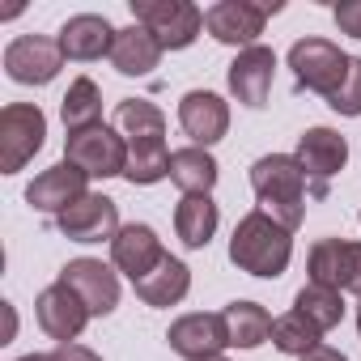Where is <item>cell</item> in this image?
Here are the masks:
<instances>
[{"label":"cell","instance_id":"obj_1","mask_svg":"<svg viewBox=\"0 0 361 361\" xmlns=\"http://www.w3.org/2000/svg\"><path fill=\"white\" fill-rule=\"evenodd\" d=\"M293 259V234L272 221L264 209L247 213L238 226H234V238H230V264L247 276H264V281H276L285 276Z\"/></svg>","mask_w":361,"mask_h":361},{"label":"cell","instance_id":"obj_2","mask_svg":"<svg viewBox=\"0 0 361 361\" xmlns=\"http://www.w3.org/2000/svg\"><path fill=\"white\" fill-rule=\"evenodd\" d=\"M251 188L259 209L281 221L289 234L306 221V170L289 153H268L251 166Z\"/></svg>","mask_w":361,"mask_h":361},{"label":"cell","instance_id":"obj_3","mask_svg":"<svg viewBox=\"0 0 361 361\" xmlns=\"http://www.w3.org/2000/svg\"><path fill=\"white\" fill-rule=\"evenodd\" d=\"M132 18L161 43V51H183L204 30V9L192 0H132Z\"/></svg>","mask_w":361,"mask_h":361},{"label":"cell","instance_id":"obj_4","mask_svg":"<svg viewBox=\"0 0 361 361\" xmlns=\"http://www.w3.org/2000/svg\"><path fill=\"white\" fill-rule=\"evenodd\" d=\"M348 64H353V56H344L331 39H298L289 47V68H293L298 90H310L323 98H331L344 85Z\"/></svg>","mask_w":361,"mask_h":361},{"label":"cell","instance_id":"obj_5","mask_svg":"<svg viewBox=\"0 0 361 361\" xmlns=\"http://www.w3.org/2000/svg\"><path fill=\"white\" fill-rule=\"evenodd\" d=\"M64 161H73L77 170H85L90 178H115L128 170V140L106 128V123H94V128H81V132H68L64 140Z\"/></svg>","mask_w":361,"mask_h":361},{"label":"cell","instance_id":"obj_6","mask_svg":"<svg viewBox=\"0 0 361 361\" xmlns=\"http://www.w3.org/2000/svg\"><path fill=\"white\" fill-rule=\"evenodd\" d=\"M43 136H47V115L35 102H9L0 111V170L18 174L43 149Z\"/></svg>","mask_w":361,"mask_h":361},{"label":"cell","instance_id":"obj_7","mask_svg":"<svg viewBox=\"0 0 361 361\" xmlns=\"http://www.w3.org/2000/svg\"><path fill=\"white\" fill-rule=\"evenodd\" d=\"M281 13V0H272V5H251V0H217V5L204 9V30L226 43V47H255V39L264 35V22Z\"/></svg>","mask_w":361,"mask_h":361},{"label":"cell","instance_id":"obj_8","mask_svg":"<svg viewBox=\"0 0 361 361\" xmlns=\"http://www.w3.org/2000/svg\"><path fill=\"white\" fill-rule=\"evenodd\" d=\"M306 272L314 285H327L336 293L361 298V243L348 238H319L306 255Z\"/></svg>","mask_w":361,"mask_h":361},{"label":"cell","instance_id":"obj_9","mask_svg":"<svg viewBox=\"0 0 361 361\" xmlns=\"http://www.w3.org/2000/svg\"><path fill=\"white\" fill-rule=\"evenodd\" d=\"M64 68V47L60 39H47V35H22L5 47V73L9 81L18 85H47L56 81Z\"/></svg>","mask_w":361,"mask_h":361},{"label":"cell","instance_id":"obj_10","mask_svg":"<svg viewBox=\"0 0 361 361\" xmlns=\"http://www.w3.org/2000/svg\"><path fill=\"white\" fill-rule=\"evenodd\" d=\"M293 157H298V166L310 178V196L323 200L327 196V178L340 174L344 161H348V140L340 132H331V128H306L298 136V153Z\"/></svg>","mask_w":361,"mask_h":361},{"label":"cell","instance_id":"obj_11","mask_svg":"<svg viewBox=\"0 0 361 361\" xmlns=\"http://www.w3.org/2000/svg\"><path fill=\"white\" fill-rule=\"evenodd\" d=\"M56 230L68 243H111L123 226H119V204L102 192H90L85 200H77L68 213L56 217Z\"/></svg>","mask_w":361,"mask_h":361},{"label":"cell","instance_id":"obj_12","mask_svg":"<svg viewBox=\"0 0 361 361\" xmlns=\"http://www.w3.org/2000/svg\"><path fill=\"white\" fill-rule=\"evenodd\" d=\"M35 319H39V327H43L56 344H73V340L85 331V323H90L94 314H90V306H85L64 281H56V285H47V289L39 293Z\"/></svg>","mask_w":361,"mask_h":361},{"label":"cell","instance_id":"obj_13","mask_svg":"<svg viewBox=\"0 0 361 361\" xmlns=\"http://www.w3.org/2000/svg\"><path fill=\"white\" fill-rule=\"evenodd\" d=\"M170 348L188 361H204V357H221V348L230 344V327H226V314H209V310H196V314H183L174 319L170 331H166Z\"/></svg>","mask_w":361,"mask_h":361},{"label":"cell","instance_id":"obj_14","mask_svg":"<svg viewBox=\"0 0 361 361\" xmlns=\"http://www.w3.org/2000/svg\"><path fill=\"white\" fill-rule=\"evenodd\" d=\"M56 281H64L90 306V314H98V319H106L119 306V276L102 259H68Z\"/></svg>","mask_w":361,"mask_h":361},{"label":"cell","instance_id":"obj_15","mask_svg":"<svg viewBox=\"0 0 361 361\" xmlns=\"http://www.w3.org/2000/svg\"><path fill=\"white\" fill-rule=\"evenodd\" d=\"M85 183H90V174L85 170H77L73 161H56V166H47L43 174H35V183L26 188V200L39 209V213H68L77 200H85L90 192H85Z\"/></svg>","mask_w":361,"mask_h":361},{"label":"cell","instance_id":"obj_16","mask_svg":"<svg viewBox=\"0 0 361 361\" xmlns=\"http://www.w3.org/2000/svg\"><path fill=\"white\" fill-rule=\"evenodd\" d=\"M272 77H276V51H272V47H259V43L247 47V51H238V60H234L230 73H226L230 94H234L243 106H251V111L268 106Z\"/></svg>","mask_w":361,"mask_h":361},{"label":"cell","instance_id":"obj_17","mask_svg":"<svg viewBox=\"0 0 361 361\" xmlns=\"http://www.w3.org/2000/svg\"><path fill=\"white\" fill-rule=\"evenodd\" d=\"M161 259H166V247H161L157 230L145 226V221H132V226H123V230L111 238V264H115L132 285H136L140 276H149Z\"/></svg>","mask_w":361,"mask_h":361},{"label":"cell","instance_id":"obj_18","mask_svg":"<svg viewBox=\"0 0 361 361\" xmlns=\"http://www.w3.org/2000/svg\"><path fill=\"white\" fill-rule=\"evenodd\" d=\"M178 123H183V132L192 136V145L209 149L230 132V106H226L221 94L192 90V94H183V102H178Z\"/></svg>","mask_w":361,"mask_h":361},{"label":"cell","instance_id":"obj_19","mask_svg":"<svg viewBox=\"0 0 361 361\" xmlns=\"http://www.w3.org/2000/svg\"><path fill=\"white\" fill-rule=\"evenodd\" d=\"M115 26L102 18V13H77L60 26V47H64V60H77V64H90V60H102L111 56L115 47Z\"/></svg>","mask_w":361,"mask_h":361},{"label":"cell","instance_id":"obj_20","mask_svg":"<svg viewBox=\"0 0 361 361\" xmlns=\"http://www.w3.org/2000/svg\"><path fill=\"white\" fill-rule=\"evenodd\" d=\"M217 221H221V213H217L213 196H183L174 204V234L188 251H204L217 234Z\"/></svg>","mask_w":361,"mask_h":361},{"label":"cell","instance_id":"obj_21","mask_svg":"<svg viewBox=\"0 0 361 361\" xmlns=\"http://www.w3.org/2000/svg\"><path fill=\"white\" fill-rule=\"evenodd\" d=\"M132 289H136V298H140L145 306H174V302H183L188 289H192V268H188L183 259L166 255V259H161L149 276H140Z\"/></svg>","mask_w":361,"mask_h":361},{"label":"cell","instance_id":"obj_22","mask_svg":"<svg viewBox=\"0 0 361 361\" xmlns=\"http://www.w3.org/2000/svg\"><path fill=\"white\" fill-rule=\"evenodd\" d=\"M170 183L183 196H209L213 183H217V157L200 145L174 149L170 153Z\"/></svg>","mask_w":361,"mask_h":361},{"label":"cell","instance_id":"obj_23","mask_svg":"<svg viewBox=\"0 0 361 361\" xmlns=\"http://www.w3.org/2000/svg\"><path fill=\"white\" fill-rule=\"evenodd\" d=\"M161 60V43L145 30V26H128L115 35V47H111V64L123 73V77H149Z\"/></svg>","mask_w":361,"mask_h":361},{"label":"cell","instance_id":"obj_24","mask_svg":"<svg viewBox=\"0 0 361 361\" xmlns=\"http://www.w3.org/2000/svg\"><path fill=\"white\" fill-rule=\"evenodd\" d=\"M221 314H226L234 348H259L264 340H272V314L259 302H230Z\"/></svg>","mask_w":361,"mask_h":361},{"label":"cell","instance_id":"obj_25","mask_svg":"<svg viewBox=\"0 0 361 361\" xmlns=\"http://www.w3.org/2000/svg\"><path fill=\"white\" fill-rule=\"evenodd\" d=\"M166 174H170L166 140H128V170H123V178L132 188H153Z\"/></svg>","mask_w":361,"mask_h":361},{"label":"cell","instance_id":"obj_26","mask_svg":"<svg viewBox=\"0 0 361 361\" xmlns=\"http://www.w3.org/2000/svg\"><path fill=\"white\" fill-rule=\"evenodd\" d=\"M115 128L123 140H166V115L149 98H123L115 106Z\"/></svg>","mask_w":361,"mask_h":361},{"label":"cell","instance_id":"obj_27","mask_svg":"<svg viewBox=\"0 0 361 361\" xmlns=\"http://www.w3.org/2000/svg\"><path fill=\"white\" fill-rule=\"evenodd\" d=\"M60 115H64V128L68 132H81V128H94L102 123V90L90 81V77H77L60 102Z\"/></svg>","mask_w":361,"mask_h":361},{"label":"cell","instance_id":"obj_28","mask_svg":"<svg viewBox=\"0 0 361 361\" xmlns=\"http://www.w3.org/2000/svg\"><path fill=\"white\" fill-rule=\"evenodd\" d=\"M272 344H276L285 357H306L310 348L323 344V331H319L302 310H289V314L272 319Z\"/></svg>","mask_w":361,"mask_h":361},{"label":"cell","instance_id":"obj_29","mask_svg":"<svg viewBox=\"0 0 361 361\" xmlns=\"http://www.w3.org/2000/svg\"><path fill=\"white\" fill-rule=\"evenodd\" d=\"M293 310H302L319 331H331V327H340V319H344V302H340V293L327 289V285H314V281L298 289Z\"/></svg>","mask_w":361,"mask_h":361},{"label":"cell","instance_id":"obj_30","mask_svg":"<svg viewBox=\"0 0 361 361\" xmlns=\"http://www.w3.org/2000/svg\"><path fill=\"white\" fill-rule=\"evenodd\" d=\"M327 106H331L336 115H348V119H357V115H361V56H353L348 77H344V85L327 98Z\"/></svg>","mask_w":361,"mask_h":361},{"label":"cell","instance_id":"obj_31","mask_svg":"<svg viewBox=\"0 0 361 361\" xmlns=\"http://www.w3.org/2000/svg\"><path fill=\"white\" fill-rule=\"evenodd\" d=\"M331 13H336V26H340L344 35L361 39V0H340Z\"/></svg>","mask_w":361,"mask_h":361},{"label":"cell","instance_id":"obj_32","mask_svg":"<svg viewBox=\"0 0 361 361\" xmlns=\"http://www.w3.org/2000/svg\"><path fill=\"white\" fill-rule=\"evenodd\" d=\"M51 361H102V357H98L94 348H85V344L73 340V344H56V348H51Z\"/></svg>","mask_w":361,"mask_h":361},{"label":"cell","instance_id":"obj_33","mask_svg":"<svg viewBox=\"0 0 361 361\" xmlns=\"http://www.w3.org/2000/svg\"><path fill=\"white\" fill-rule=\"evenodd\" d=\"M298 361H348L340 348H331V344H319V348H310L306 357H298Z\"/></svg>","mask_w":361,"mask_h":361},{"label":"cell","instance_id":"obj_34","mask_svg":"<svg viewBox=\"0 0 361 361\" xmlns=\"http://www.w3.org/2000/svg\"><path fill=\"white\" fill-rule=\"evenodd\" d=\"M18 361H51V353H30V357H18Z\"/></svg>","mask_w":361,"mask_h":361},{"label":"cell","instance_id":"obj_35","mask_svg":"<svg viewBox=\"0 0 361 361\" xmlns=\"http://www.w3.org/2000/svg\"><path fill=\"white\" fill-rule=\"evenodd\" d=\"M357 331H361V306H357Z\"/></svg>","mask_w":361,"mask_h":361},{"label":"cell","instance_id":"obj_36","mask_svg":"<svg viewBox=\"0 0 361 361\" xmlns=\"http://www.w3.org/2000/svg\"><path fill=\"white\" fill-rule=\"evenodd\" d=\"M204 361H226V357H204Z\"/></svg>","mask_w":361,"mask_h":361}]
</instances>
